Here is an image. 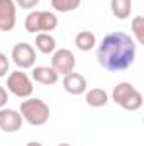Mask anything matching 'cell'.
I'll use <instances>...</instances> for the list:
<instances>
[{"mask_svg": "<svg viewBox=\"0 0 144 146\" xmlns=\"http://www.w3.org/2000/svg\"><path fill=\"white\" fill-rule=\"evenodd\" d=\"M137 44L126 33L115 31L100 41L97 49L98 65L107 72H122L127 70L136 60Z\"/></svg>", "mask_w": 144, "mask_h": 146, "instance_id": "cell-1", "label": "cell"}, {"mask_svg": "<svg viewBox=\"0 0 144 146\" xmlns=\"http://www.w3.org/2000/svg\"><path fill=\"white\" fill-rule=\"evenodd\" d=\"M19 112L22 115V119L31 124V126H42L49 121V106L41 100V99H34V97H27L26 100L20 102Z\"/></svg>", "mask_w": 144, "mask_h": 146, "instance_id": "cell-2", "label": "cell"}, {"mask_svg": "<svg viewBox=\"0 0 144 146\" xmlns=\"http://www.w3.org/2000/svg\"><path fill=\"white\" fill-rule=\"evenodd\" d=\"M112 100L126 110H139L143 106V94L129 82H120L112 90Z\"/></svg>", "mask_w": 144, "mask_h": 146, "instance_id": "cell-3", "label": "cell"}, {"mask_svg": "<svg viewBox=\"0 0 144 146\" xmlns=\"http://www.w3.org/2000/svg\"><path fill=\"white\" fill-rule=\"evenodd\" d=\"M24 27L27 33H51L58 27V17L49 10H32L27 14L24 21Z\"/></svg>", "mask_w": 144, "mask_h": 146, "instance_id": "cell-4", "label": "cell"}, {"mask_svg": "<svg viewBox=\"0 0 144 146\" xmlns=\"http://www.w3.org/2000/svg\"><path fill=\"white\" fill-rule=\"evenodd\" d=\"M7 88L10 94H14L19 99H27L32 95L34 87H32V80L27 76V73L15 70L9 75L7 78Z\"/></svg>", "mask_w": 144, "mask_h": 146, "instance_id": "cell-5", "label": "cell"}, {"mask_svg": "<svg viewBox=\"0 0 144 146\" xmlns=\"http://www.w3.org/2000/svg\"><path fill=\"white\" fill-rule=\"evenodd\" d=\"M75 54L73 51L66 49V48H61V49H56L53 53V58H51V68L58 75H68V73L75 72Z\"/></svg>", "mask_w": 144, "mask_h": 146, "instance_id": "cell-6", "label": "cell"}, {"mask_svg": "<svg viewBox=\"0 0 144 146\" xmlns=\"http://www.w3.org/2000/svg\"><path fill=\"white\" fill-rule=\"evenodd\" d=\"M12 60L22 70L32 68L36 63V49L29 42H17L12 48Z\"/></svg>", "mask_w": 144, "mask_h": 146, "instance_id": "cell-7", "label": "cell"}, {"mask_svg": "<svg viewBox=\"0 0 144 146\" xmlns=\"http://www.w3.org/2000/svg\"><path fill=\"white\" fill-rule=\"evenodd\" d=\"M17 22V5L14 0H0V31H12Z\"/></svg>", "mask_w": 144, "mask_h": 146, "instance_id": "cell-8", "label": "cell"}, {"mask_svg": "<svg viewBox=\"0 0 144 146\" xmlns=\"http://www.w3.org/2000/svg\"><path fill=\"white\" fill-rule=\"evenodd\" d=\"M22 115L14 109H0V129L3 133H17L22 127Z\"/></svg>", "mask_w": 144, "mask_h": 146, "instance_id": "cell-9", "label": "cell"}, {"mask_svg": "<svg viewBox=\"0 0 144 146\" xmlns=\"http://www.w3.org/2000/svg\"><path fill=\"white\" fill-rule=\"evenodd\" d=\"M63 87H65V90L68 92V94H71V95H81V94H85L87 92V80H85V76L83 75H80V73H68V75H65V78H63Z\"/></svg>", "mask_w": 144, "mask_h": 146, "instance_id": "cell-10", "label": "cell"}, {"mask_svg": "<svg viewBox=\"0 0 144 146\" xmlns=\"http://www.w3.org/2000/svg\"><path fill=\"white\" fill-rule=\"evenodd\" d=\"M32 80L41 85H54L59 80V75L51 66H36L32 70Z\"/></svg>", "mask_w": 144, "mask_h": 146, "instance_id": "cell-11", "label": "cell"}, {"mask_svg": "<svg viewBox=\"0 0 144 146\" xmlns=\"http://www.w3.org/2000/svg\"><path fill=\"white\" fill-rule=\"evenodd\" d=\"M85 102L90 107H104L108 102V95L104 88H90L85 92Z\"/></svg>", "mask_w": 144, "mask_h": 146, "instance_id": "cell-12", "label": "cell"}, {"mask_svg": "<svg viewBox=\"0 0 144 146\" xmlns=\"http://www.w3.org/2000/svg\"><path fill=\"white\" fill-rule=\"evenodd\" d=\"M36 48L42 54H51L56 51V39L49 33H39L36 34Z\"/></svg>", "mask_w": 144, "mask_h": 146, "instance_id": "cell-13", "label": "cell"}, {"mask_svg": "<svg viewBox=\"0 0 144 146\" xmlns=\"http://www.w3.org/2000/svg\"><path fill=\"white\" fill-rule=\"evenodd\" d=\"M110 10L115 19H127L132 10V0H112L110 2Z\"/></svg>", "mask_w": 144, "mask_h": 146, "instance_id": "cell-14", "label": "cell"}, {"mask_svg": "<svg viewBox=\"0 0 144 146\" xmlns=\"http://www.w3.org/2000/svg\"><path fill=\"white\" fill-rule=\"evenodd\" d=\"M75 44H76V48L80 51H90V49H93L97 46V37L90 31H81L75 37Z\"/></svg>", "mask_w": 144, "mask_h": 146, "instance_id": "cell-15", "label": "cell"}, {"mask_svg": "<svg viewBox=\"0 0 144 146\" xmlns=\"http://www.w3.org/2000/svg\"><path fill=\"white\" fill-rule=\"evenodd\" d=\"M81 0H51V7L56 12H71L80 7Z\"/></svg>", "mask_w": 144, "mask_h": 146, "instance_id": "cell-16", "label": "cell"}, {"mask_svg": "<svg viewBox=\"0 0 144 146\" xmlns=\"http://www.w3.org/2000/svg\"><path fill=\"white\" fill-rule=\"evenodd\" d=\"M131 29L134 33V37L139 44L144 42V17L143 15H137L132 19V24H131Z\"/></svg>", "mask_w": 144, "mask_h": 146, "instance_id": "cell-17", "label": "cell"}, {"mask_svg": "<svg viewBox=\"0 0 144 146\" xmlns=\"http://www.w3.org/2000/svg\"><path fill=\"white\" fill-rule=\"evenodd\" d=\"M15 2V5L17 7H20V9H26V10H29V9H34L37 3H39V0H14Z\"/></svg>", "mask_w": 144, "mask_h": 146, "instance_id": "cell-18", "label": "cell"}, {"mask_svg": "<svg viewBox=\"0 0 144 146\" xmlns=\"http://www.w3.org/2000/svg\"><path fill=\"white\" fill-rule=\"evenodd\" d=\"M7 72H9V58L3 53H0V78L5 76Z\"/></svg>", "mask_w": 144, "mask_h": 146, "instance_id": "cell-19", "label": "cell"}, {"mask_svg": "<svg viewBox=\"0 0 144 146\" xmlns=\"http://www.w3.org/2000/svg\"><path fill=\"white\" fill-rule=\"evenodd\" d=\"M7 102H9V94L3 87H0V109H3L7 106Z\"/></svg>", "mask_w": 144, "mask_h": 146, "instance_id": "cell-20", "label": "cell"}, {"mask_svg": "<svg viewBox=\"0 0 144 146\" xmlns=\"http://www.w3.org/2000/svg\"><path fill=\"white\" fill-rule=\"evenodd\" d=\"M26 146H42L41 143H37V141H31V143H27Z\"/></svg>", "mask_w": 144, "mask_h": 146, "instance_id": "cell-21", "label": "cell"}, {"mask_svg": "<svg viewBox=\"0 0 144 146\" xmlns=\"http://www.w3.org/2000/svg\"><path fill=\"white\" fill-rule=\"evenodd\" d=\"M58 146H71V145H68V143H59Z\"/></svg>", "mask_w": 144, "mask_h": 146, "instance_id": "cell-22", "label": "cell"}]
</instances>
